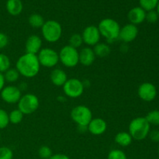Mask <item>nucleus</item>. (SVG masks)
Instances as JSON below:
<instances>
[{
    "mask_svg": "<svg viewBox=\"0 0 159 159\" xmlns=\"http://www.w3.org/2000/svg\"><path fill=\"white\" fill-rule=\"evenodd\" d=\"M16 68L20 75L31 79L37 75L40 71V65L37 55L25 53L20 56L16 63Z\"/></svg>",
    "mask_w": 159,
    "mask_h": 159,
    "instance_id": "nucleus-1",
    "label": "nucleus"
},
{
    "mask_svg": "<svg viewBox=\"0 0 159 159\" xmlns=\"http://www.w3.org/2000/svg\"><path fill=\"white\" fill-rule=\"evenodd\" d=\"M98 29L101 37H103L108 43H113L119 40L120 26L119 23L112 18H105L99 22Z\"/></svg>",
    "mask_w": 159,
    "mask_h": 159,
    "instance_id": "nucleus-2",
    "label": "nucleus"
},
{
    "mask_svg": "<svg viewBox=\"0 0 159 159\" xmlns=\"http://www.w3.org/2000/svg\"><path fill=\"white\" fill-rule=\"evenodd\" d=\"M151 125L145 117L138 116L130 121L128 126V132L133 140L142 141L148 136Z\"/></svg>",
    "mask_w": 159,
    "mask_h": 159,
    "instance_id": "nucleus-3",
    "label": "nucleus"
},
{
    "mask_svg": "<svg viewBox=\"0 0 159 159\" xmlns=\"http://www.w3.org/2000/svg\"><path fill=\"white\" fill-rule=\"evenodd\" d=\"M41 34L43 39L48 43H56L62 36V26L56 20L45 21L41 27Z\"/></svg>",
    "mask_w": 159,
    "mask_h": 159,
    "instance_id": "nucleus-4",
    "label": "nucleus"
},
{
    "mask_svg": "<svg viewBox=\"0 0 159 159\" xmlns=\"http://www.w3.org/2000/svg\"><path fill=\"white\" fill-rule=\"evenodd\" d=\"M59 61L66 68H75L79 63V51L78 49L65 45L58 53Z\"/></svg>",
    "mask_w": 159,
    "mask_h": 159,
    "instance_id": "nucleus-5",
    "label": "nucleus"
},
{
    "mask_svg": "<svg viewBox=\"0 0 159 159\" xmlns=\"http://www.w3.org/2000/svg\"><path fill=\"white\" fill-rule=\"evenodd\" d=\"M71 120L79 127H86L93 119V113L89 107L79 105L74 107L70 113Z\"/></svg>",
    "mask_w": 159,
    "mask_h": 159,
    "instance_id": "nucleus-6",
    "label": "nucleus"
},
{
    "mask_svg": "<svg viewBox=\"0 0 159 159\" xmlns=\"http://www.w3.org/2000/svg\"><path fill=\"white\" fill-rule=\"evenodd\" d=\"M18 104V109L24 115L32 114L35 113L40 106V100L36 95L26 93L21 96Z\"/></svg>",
    "mask_w": 159,
    "mask_h": 159,
    "instance_id": "nucleus-7",
    "label": "nucleus"
},
{
    "mask_svg": "<svg viewBox=\"0 0 159 159\" xmlns=\"http://www.w3.org/2000/svg\"><path fill=\"white\" fill-rule=\"evenodd\" d=\"M63 92L65 96L71 99L79 98L83 94L85 85L83 82L76 78L68 79L65 85L62 86Z\"/></svg>",
    "mask_w": 159,
    "mask_h": 159,
    "instance_id": "nucleus-8",
    "label": "nucleus"
},
{
    "mask_svg": "<svg viewBox=\"0 0 159 159\" xmlns=\"http://www.w3.org/2000/svg\"><path fill=\"white\" fill-rule=\"evenodd\" d=\"M37 55L40 66L44 68H54L59 62L58 53L52 48H42Z\"/></svg>",
    "mask_w": 159,
    "mask_h": 159,
    "instance_id": "nucleus-9",
    "label": "nucleus"
},
{
    "mask_svg": "<svg viewBox=\"0 0 159 159\" xmlns=\"http://www.w3.org/2000/svg\"><path fill=\"white\" fill-rule=\"evenodd\" d=\"M81 35H82L83 43L88 45V47H94L100 41V33L97 26L94 25L86 26L83 30Z\"/></svg>",
    "mask_w": 159,
    "mask_h": 159,
    "instance_id": "nucleus-10",
    "label": "nucleus"
},
{
    "mask_svg": "<svg viewBox=\"0 0 159 159\" xmlns=\"http://www.w3.org/2000/svg\"><path fill=\"white\" fill-rule=\"evenodd\" d=\"M2 99L8 104H15L19 102L22 96V92L16 85L5 86L0 92Z\"/></svg>",
    "mask_w": 159,
    "mask_h": 159,
    "instance_id": "nucleus-11",
    "label": "nucleus"
},
{
    "mask_svg": "<svg viewBox=\"0 0 159 159\" xmlns=\"http://www.w3.org/2000/svg\"><path fill=\"white\" fill-rule=\"evenodd\" d=\"M158 91L154 84L144 82L138 89V95L141 100L144 102H152L156 98Z\"/></svg>",
    "mask_w": 159,
    "mask_h": 159,
    "instance_id": "nucleus-12",
    "label": "nucleus"
},
{
    "mask_svg": "<svg viewBox=\"0 0 159 159\" xmlns=\"http://www.w3.org/2000/svg\"><path fill=\"white\" fill-rule=\"evenodd\" d=\"M138 35V28L135 25L127 23L120 28L119 40L124 43H130L137 38Z\"/></svg>",
    "mask_w": 159,
    "mask_h": 159,
    "instance_id": "nucleus-13",
    "label": "nucleus"
},
{
    "mask_svg": "<svg viewBox=\"0 0 159 159\" xmlns=\"http://www.w3.org/2000/svg\"><path fill=\"white\" fill-rule=\"evenodd\" d=\"M107 129V124L102 118H93L87 126V130L96 136L103 134Z\"/></svg>",
    "mask_w": 159,
    "mask_h": 159,
    "instance_id": "nucleus-14",
    "label": "nucleus"
},
{
    "mask_svg": "<svg viewBox=\"0 0 159 159\" xmlns=\"http://www.w3.org/2000/svg\"><path fill=\"white\" fill-rule=\"evenodd\" d=\"M42 45H43V43H42V39L40 38V37L36 34L30 35L26 39V43H25L26 53L37 55L42 49Z\"/></svg>",
    "mask_w": 159,
    "mask_h": 159,
    "instance_id": "nucleus-15",
    "label": "nucleus"
},
{
    "mask_svg": "<svg viewBox=\"0 0 159 159\" xmlns=\"http://www.w3.org/2000/svg\"><path fill=\"white\" fill-rule=\"evenodd\" d=\"M127 18L130 21V23L138 26L145 20L146 11L140 6L134 7L127 13Z\"/></svg>",
    "mask_w": 159,
    "mask_h": 159,
    "instance_id": "nucleus-16",
    "label": "nucleus"
},
{
    "mask_svg": "<svg viewBox=\"0 0 159 159\" xmlns=\"http://www.w3.org/2000/svg\"><path fill=\"white\" fill-rule=\"evenodd\" d=\"M94 51L90 47H85L79 51V63L83 66H90L96 60Z\"/></svg>",
    "mask_w": 159,
    "mask_h": 159,
    "instance_id": "nucleus-17",
    "label": "nucleus"
},
{
    "mask_svg": "<svg viewBox=\"0 0 159 159\" xmlns=\"http://www.w3.org/2000/svg\"><path fill=\"white\" fill-rule=\"evenodd\" d=\"M51 82L55 86H63L66 81L68 80V75L63 69L61 68H54L52 70L50 75Z\"/></svg>",
    "mask_w": 159,
    "mask_h": 159,
    "instance_id": "nucleus-18",
    "label": "nucleus"
},
{
    "mask_svg": "<svg viewBox=\"0 0 159 159\" xmlns=\"http://www.w3.org/2000/svg\"><path fill=\"white\" fill-rule=\"evenodd\" d=\"M6 8L7 12L10 15L16 16L20 15L23 11V2L21 0H7Z\"/></svg>",
    "mask_w": 159,
    "mask_h": 159,
    "instance_id": "nucleus-19",
    "label": "nucleus"
},
{
    "mask_svg": "<svg viewBox=\"0 0 159 159\" xmlns=\"http://www.w3.org/2000/svg\"><path fill=\"white\" fill-rule=\"evenodd\" d=\"M114 141L116 144H117L120 147H127L132 143L133 138L130 136L129 132L121 131L115 135Z\"/></svg>",
    "mask_w": 159,
    "mask_h": 159,
    "instance_id": "nucleus-20",
    "label": "nucleus"
},
{
    "mask_svg": "<svg viewBox=\"0 0 159 159\" xmlns=\"http://www.w3.org/2000/svg\"><path fill=\"white\" fill-rule=\"evenodd\" d=\"M93 49L94 51L95 54H96V57H107L111 52V49H110L108 43H100V42L95 45Z\"/></svg>",
    "mask_w": 159,
    "mask_h": 159,
    "instance_id": "nucleus-21",
    "label": "nucleus"
},
{
    "mask_svg": "<svg viewBox=\"0 0 159 159\" xmlns=\"http://www.w3.org/2000/svg\"><path fill=\"white\" fill-rule=\"evenodd\" d=\"M28 22L32 27L41 28L45 21L41 15L37 13H33L28 18Z\"/></svg>",
    "mask_w": 159,
    "mask_h": 159,
    "instance_id": "nucleus-22",
    "label": "nucleus"
},
{
    "mask_svg": "<svg viewBox=\"0 0 159 159\" xmlns=\"http://www.w3.org/2000/svg\"><path fill=\"white\" fill-rule=\"evenodd\" d=\"M3 75H4L6 82H9V83H13V82H17V80H18L20 76V73L18 72L16 68H10L6 72L3 73Z\"/></svg>",
    "mask_w": 159,
    "mask_h": 159,
    "instance_id": "nucleus-23",
    "label": "nucleus"
},
{
    "mask_svg": "<svg viewBox=\"0 0 159 159\" xmlns=\"http://www.w3.org/2000/svg\"><path fill=\"white\" fill-rule=\"evenodd\" d=\"M23 116H24V114L19 109L12 110L9 113V123H11L12 124H15V125L20 124L23 121Z\"/></svg>",
    "mask_w": 159,
    "mask_h": 159,
    "instance_id": "nucleus-24",
    "label": "nucleus"
},
{
    "mask_svg": "<svg viewBox=\"0 0 159 159\" xmlns=\"http://www.w3.org/2000/svg\"><path fill=\"white\" fill-rule=\"evenodd\" d=\"M159 0H139L140 7L142 8L146 12L155 10L158 4Z\"/></svg>",
    "mask_w": 159,
    "mask_h": 159,
    "instance_id": "nucleus-25",
    "label": "nucleus"
},
{
    "mask_svg": "<svg viewBox=\"0 0 159 159\" xmlns=\"http://www.w3.org/2000/svg\"><path fill=\"white\" fill-rule=\"evenodd\" d=\"M11 68L10 58L6 54L0 53V72L5 73Z\"/></svg>",
    "mask_w": 159,
    "mask_h": 159,
    "instance_id": "nucleus-26",
    "label": "nucleus"
},
{
    "mask_svg": "<svg viewBox=\"0 0 159 159\" xmlns=\"http://www.w3.org/2000/svg\"><path fill=\"white\" fill-rule=\"evenodd\" d=\"M145 118L150 125L159 126V110H152L146 115Z\"/></svg>",
    "mask_w": 159,
    "mask_h": 159,
    "instance_id": "nucleus-27",
    "label": "nucleus"
},
{
    "mask_svg": "<svg viewBox=\"0 0 159 159\" xmlns=\"http://www.w3.org/2000/svg\"><path fill=\"white\" fill-rule=\"evenodd\" d=\"M83 43L82 35L79 34H74L70 37L69 38V45L73 48L78 49L80 48Z\"/></svg>",
    "mask_w": 159,
    "mask_h": 159,
    "instance_id": "nucleus-28",
    "label": "nucleus"
},
{
    "mask_svg": "<svg viewBox=\"0 0 159 159\" xmlns=\"http://www.w3.org/2000/svg\"><path fill=\"white\" fill-rule=\"evenodd\" d=\"M9 124V113L5 110L0 108V130L6 128Z\"/></svg>",
    "mask_w": 159,
    "mask_h": 159,
    "instance_id": "nucleus-29",
    "label": "nucleus"
},
{
    "mask_svg": "<svg viewBox=\"0 0 159 159\" xmlns=\"http://www.w3.org/2000/svg\"><path fill=\"white\" fill-rule=\"evenodd\" d=\"M107 159H127L125 152L120 149H113L108 154Z\"/></svg>",
    "mask_w": 159,
    "mask_h": 159,
    "instance_id": "nucleus-30",
    "label": "nucleus"
},
{
    "mask_svg": "<svg viewBox=\"0 0 159 159\" xmlns=\"http://www.w3.org/2000/svg\"><path fill=\"white\" fill-rule=\"evenodd\" d=\"M38 155L42 159H49L52 156V150L51 148L47 145L41 146L38 150Z\"/></svg>",
    "mask_w": 159,
    "mask_h": 159,
    "instance_id": "nucleus-31",
    "label": "nucleus"
},
{
    "mask_svg": "<svg viewBox=\"0 0 159 159\" xmlns=\"http://www.w3.org/2000/svg\"><path fill=\"white\" fill-rule=\"evenodd\" d=\"M13 152L9 147H0V159H12Z\"/></svg>",
    "mask_w": 159,
    "mask_h": 159,
    "instance_id": "nucleus-32",
    "label": "nucleus"
},
{
    "mask_svg": "<svg viewBox=\"0 0 159 159\" xmlns=\"http://www.w3.org/2000/svg\"><path fill=\"white\" fill-rule=\"evenodd\" d=\"M159 19V16L156 10H151L148 12H146V18L147 20L150 23H155Z\"/></svg>",
    "mask_w": 159,
    "mask_h": 159,
    "instance_id": "nucleus-33",
    "label": "nucleus"
},
{
    "mask_svg": "<svg viewBox=\"0 0 159 159\" xmlns=\"http://www.w3.org/2000/svg\"><path fill=\"white\" fill-rule=\"evenodd\" d=\"M9 43V37L6 34L0 33V50L6 48Z\"/></svg>",
    "mask_w": 159,
    "mask_h": 159,
    "instance_id": "nucleus-34",
    "label": "nucleus"
},
{
    "mask_svg": "<svg viewBox=\"0 0 159 159\" xmlns=\"http://www.w3.org/2000/svg\"><path fill=\"white\" fill-rule=\"evenodd\" d=\"M148 136L153 142L159 143V130H154L152 131H150Z\"/></svg>",
    "mask_w": 159,
    "mask_h": 159,
    "instance_id": "nucleus-35",
    "label": "nucleus"
},
{
    "mask_svg": "<svg viewBox=\"0 0 159 159\" xmlns=\"http://www.w3.org/2000/svg\"><path fill=\"white\" fill-rule=\"evenodd\" d=\"M49 159H70V158L65 154H54Z\"/></svg>",
    "mask_w": 159,
    "mask_h": 159,
    "instance_id": "nucleus-36",
    "label": "nucleus"
},
{
    "mask_svg": "<svg viewBox=\"0 0 159 159\" xmlns=\"http://www.w3.org/2000/svg\"><path fill=\"white\" fill-rule=\"evenodd\" d=\"M5 83H6V80H5L4 75L0 72V92L5 87Z\"/></svg>",
    "mask_w": 159,
    "mask_h": 159,
    "instance_id": "nucleus-37",
    "label": "nucleus"
},
{
    "mask_svg": "<svg viewBox=\"0 0 159 159\" xmlns=\"http://www.w3.org/2000/svg\"><path fill=\"white\" fill-rule=\"evenodd\" d=\"M156 11H157V12H158V16H159V2H158V6H157V7H156Z\"/></svg>",
    "mask_w": 159,
    "mask_h": 159,
    "instance_id": "nucleus-38",
    "label": "nucleus"
},
{
    "mask_svg": "<svg viewBox=\"0 0 159 159\" xmlns=\"http://www.w3.org/2000/svg\"><path fill=\"white\" fill-rule=\"evenodd\" d=\"M0 141H1V133H0Z\"/></svg>",
    "mask_w": 159,
    "mask_h": 159,
    "instance_id": "nucleus-39",
    "label": "nucleus"
},
{
    "mask_svg": "<svg viewBox=\"0 0 159 159\" xmlns=\"http://www.w3.org/2000/svg\"><path fill=\"white\" fill-rule=\"evenodd\" d=\"M158 155H159V146H158Z\"/></svg>",
    "mask_w": 159,
    "mask_h": 159,
    "instance_id": "nucleus-40",
    "label": "nucleus"
}]
</instances>
